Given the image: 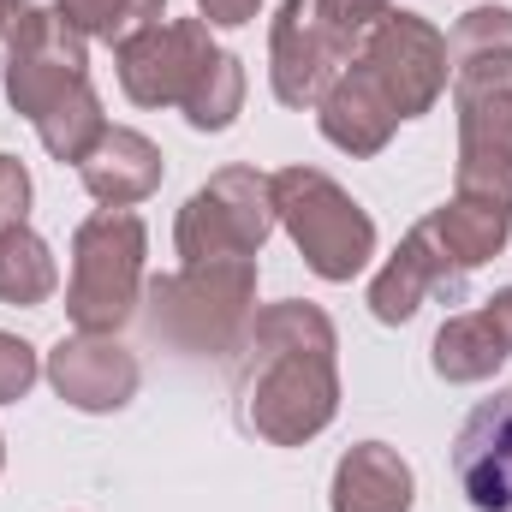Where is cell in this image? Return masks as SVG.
<instances>
[{
	"label": "cell",
	"instance_id": "cell-15",
	"mask_svg": "<svg viewBox=\"0 0 512 512\" xmlns=\"http://www.w3.org/2000/svg\"><path fill=\"white\" fill-rule=\"evenodd\" d=\"M334 512H411L417 501V477L399 459V447L387 441H358L340 465H334Z\"/></svg>",
	"mask_w": 512,
	"mask_h": 512
},
{
	"label": "cell",
	"instance_id": "cell-13",
	"mask_svg": "<svg viewBox=\"0 0 512 512\" xmlns=\"http://www.w3.org/2000/svg\"><path fill=\"white\" fill-rule=\"evenodd\" d=\"M459 292H465V274H453L447 256L423 239V227H411L405 245L393 251V262H387L382 274H376V286H370V310H376V322L399 328L429 298H459Z\"/></svg>",
	"mask_w": 512,
	"mask_h": 512
},
{
	"label": "cell",
	"instance_id": "cell-24",
	"mask_svg": "<svg viewBox=\"0 0 512 512\" xmlns=\"http://www.w3.org/2000/svg\"><path fill=\"white\" fill-rule=\"evenodd\" d=\"M316 12L334 24V36L340 42H364L370 30H376V18H387V0H316Z\"/></svg>",
	"mask_w": 512,
	"mask_h": 512
},
{
	"label": "cell",
	"instance_id": "cell-21",
	"mask_svg": "<svg viewBox=\"0 0 512 512\" xmlns=\"http://www.w3.org/2000/svg\"><path fill=\"white\" fill-rule=\"evenodd\" d=\"M60 12H66V24L78 36H96V42L120 48L137 30L167 18V0H60Z\"/></svg>",
	"mask_w": 512,
	"mask_h": 512
},
{
	"label": "cell",
	"instance_id": "cell-10",
	"mask_svg": "<svg viewBox=\"0 0 512 512\" xmlns=\"http://www.w3.org/2000/svg\"><path fill=\"white\" fill-rule=\"evenodd\" d=\"M352 54L358 48L334 36V24L316 12V0H280L274 36H268V84L286 108H316Z\"/></svg>",
	"mask_w": 512,
	"mask_h": 512
},
{
	"label": "cell",
	"instance_id": "cell-5",
	"mask_svg": "<svg viewBox=\"0 0 512 512\" xmlns=\"http://www.w3.org/2000/svg\"><path fill=\"white\" fill-rule=\"evenodd\" d=\"M274 215L292 233L298 256L310 262V274H322L334 286L364 274L376 256V221L322 167H280L274 173Z\"/></svg>",
	"mask_w": 512,
	"mask_h": 512
},
{
	"label": "cell",
	"instance_id": "cell-25",
	"mask_svg": "<svg viewBox=\"0 0 512 512\" xmlns=\"http://www.w3.org/2000/svg\"><path fill=\"white\" fill-rule=\"evenodd\" d=\"M24 215H30V173L12 155H0V227H24Z\"/></svg>",
	"mask_w": 512,
	"mask_h": 512
},
{
	"label": "cell",
	"instance_id": "cell-22",
	"mask_svg": "<svg viewBox=\"0 0 512 512\" xmlns=\"http://www.w3.org/2000/svg\"><path fill=\"white\" fill-rule=\"evenodd\" d=\"M239 108H245V66H239V54H221L215 72H209V84L191 96L185 120L197 131H227L239 120Z\"/></svg>",
	"mask_w": 512,
	"mask_h": 512
},
{
	"label": "cell",
	"instance_id": "cell-19",
	"mask_svg": "<svg viewBox=\"0 0 512 512\" xmlns=\"http://www.w3.org/2000/svg\"><path fill=\"white\" fill-rule=\"evenodd\" d=\"M54 286H60L54 251L30 227H0V304L36 310V304L54 298Z\"/></svg>",
	"mask_w": 512,
	"mask_h": 512
},
{
	"label": "cell",
	"instance_id": "cell-6",
	"mask_svg": "<svg viewBox=\"0 0 512 512\" xmlns=\"http://www.w3.org/2000/svg\"><path fill=\"white\" fill-rule=\"evenodd\" d=\"M274 227H280V215H274V173L221 167L209 185H197L185 197L179 227H173V251L185 256V262L256 256Z\"/></svg>",
	"mask_w": 512,
	"mask_h": 512
},
{
	"label": "cell",
	"instance_id": "cell-28",
	"mask_svg": "<svg viewBox=\"0 0 512 512\" xmlns=\"http://www.w3.org/2000/svg\"><path fill=\"white\" fill-rule=\"evenodd\" d=\"M30 12V0H0V36H12V24Z\"/></svg>",
	"mask_w": 512,
	"mask_h": 512
},
{
	"label": "cell",
	"instance_id": "cell-2",
	"mask_svg": "<svg viewBox=\"0 0 512 512\" xmlns=\"http://www.w3.org/2000/svg\"><path fill=\"white\" fill-rule=\"evenodd\" d=\"M256 304V256H209L185 262L167 280H149V328L179 352H233L251 328Z\"/></svg>",
	"mask_w": 512,
	"mask_h": 512
},
{
	"label": "cell",
	"instance_id": "cell-17",
	"mask_svg": "<svg viewBox=\"0 0 512 512\" xmlns=\"http://www.w3.org/2000/svg\"><path fill=\"white\" fill-rule=\"evenodd\" d=\"M417 227H423V239H429L435 251L447 256V268H453V274H471V268H483L489 256L507 245V233H512V209L477 203V197H453L447 209L423 215Z\"/></svg>",
	"mask_w": 512,
	"mask_h": 512
},
{
	"label": "cell",
	"instance_id": "cell-4",
	"mask_svg": "<svg viewBox=\"0 0 512 512\" xmlns=\"http://www.w3.org/2000/svg\"><path fill=\"white\" fill-rule=\"evenodd\" d=\"M143 251L149 233L131 209H96L72 233V280L66 316L78 334H120L143 298Z\"/></svg>",
	"mask_w": 512,
	"mask_h": 512
},
{
	"label": "cell",
	"instance_id": "cell-9",
	"mask_svg": "<svg viewBox=\"0 0 512 512\" xmlns=\"http://www.w3.org/2000/svg\"><path fill=\"white\" fill-rule=\"evenodd\" d=\"M221 54L227 48H215L203 18H173V24L161 18L120 42V90L137 108H191Z\"/></svg>",
	"mask_w": 512,
	"mask_h": 512
},
{
	"label": "cell",
	"instance_id": "cell-14",
	"mask_svg": "<svg viewBox=\"0 0 512 512\" xmlns=\"http://www.w3.org/2000/svg\"><path fill=\"white\" fill-rule=\"evenodd\" d=\"M78 167H84V191L102 209H131V203L155 197V185H161V149L131 126H108Z\"/></svg>",
	"mask_w": 512,
	"mask_h": 512
},
{
	"label": "cell",
	"instance_id": "cell-20",
	"mask_svg": "<svg viewBox=\"0 0 512 512\" xmlns=\"http://www.w3.org/2000/svg\"><path fill=\"white\" fill-rule=\"evenodd\" d=\"M102 131H108V120H102V96L84 84V90H72L60 108H48L42 120H36V137H42V149L54 155V161H84L96 143H102Z\"/></svg>",
	"mask_w": 512,
	"mask_h": 512
},
{
	"label": "cell",
	"instance_id": "cell-23",
	"mask_svg": "<svg viewBox=\"0 0 512 512\" xmlns=\"http://www.w3.org/2000/svg\"><path fill=\"white\" fill-rule=\"evenodd\" d=\"M36 376H42L36 346H30V340H18V334H0V405L24 399V393L36 387Z\"/></svg>",
	"mask_w": 512,
	"mask_h": 512
},
{
	"label": "cell",
	"instance_id": "cell-7",
	"mask_svg": "<svg viewBox=\"0 0 512 512\" xmlns=\"http://www.w3.org/2000/svg\"><path fill=\"white\" fill-rule=\"evenodd\" d=\"M352 66L382 90V102L399 114V120H423V114L441 102L447 78H453L447 36H441L429 18L393 12V6H387V18H376V30L358 42Z\"/></svg>",
	"mask_w": 512,
	"mask_h": 512
},
{
	"label": "cell",
	"instance_id": "cell-18",
	"mask_svg": "<svg viewBox=\"0 0 512 512\" xmlns=\"http://www.w3.org/2000/svg\"><path fill=\"white\" fill-rule=\"evenodd\" d=\"M507 358L512 352L501 346V334H495V322L483 310L447 316L441 334H435V346H429V364H435L441 382H489Z\"/></svg>",
	"mask_w": 512,
	"mask_h": 512
},
{
	"label": "cell",
	"instance_id": "cell-3",
	"mask_svg": "<svg viewBox=\"0 0 512 512\" xmlns=\"http://www.w3.org/2000/svg\"><path fill=\"white\" fill-rule=\"evenodd\" d=\"M447 60H453L459 155L512 161V6H471L447 36Z\"/></svg>",
	"mask_w": 512,
	"mask_h": 512
},
{
	"label": "cell",
	"instance_id": "cell-27",
	"mask_svg": "<svg viewBox=\"0 0 512 512\" xmlns=\"http://www.w3.org/2000/svg\"><path fill=\"white\" fill-rule=\"evenodd\" d=\"M483 316L495 322V334H501V346L512 352V286H507V292H495V298L483 304Z\"/></svg>",
	"mask_w": 512,
	"mask_h": 512
},
{
	"label": "cell",
	"instance_id": "cell-1",
	"mask_svg": "<svg viewBox=\"0 0 512 512\" xmlns=\"http://www.w3.org/2000/svg\"><path fill=\"white\" fill-rule=\"evenodd\" d=\"M256 376L245 393V423L274 447L316 441L340 411V370H334V322L328 310L286 298L251 316Z\"/></svg>",
	"mask_w": 512,
	"mask_h": 512
},
{
	"label": "cell",
	"instance_id": "cell-12",
	"mask_svg": "<svg viewBox=\"0 0 512 512\" xmlns=\"http://www.w3.org/2000/svg\"><path fill=\"white\" fill-rule=\"evenodd\" d=\"M453 477L477 512H512V387L483 399L453 441Z\"/></svg>",
	"mask_w": 512,
	"mask_h": 512
},
{
	"label": "cell",
	"instance_id": "cell-29",
	"mask_svg": "<svg viewBox=\"0 0 512 512\" xmlns=\"http://www.w3.org/2000/svg\"><path fill=\"white\" fill-rule=\"evenodd\" d=\"M0 471H6V441H0Z\"/></svg>",
	"mask_w": 512,
	"mask_h": 512
},
{
	"label": "cell",
	"instance_id": "cell-11",
	"mask_svg": "<svg viewBox=\"0 0 512 512\" xmlns=\"http://www.w3.org/2000/svg\"><path fill=\"white\" fill-rule=\"evenodd\" d=\"M42 376L54 382V393L72 411H120V405L137 399V382H143L137 358L114 334H72V340H60L48 352Z\"/></svg>",
	"mask_w": 512,
	"mask_h": 512
},
{
	"label": "cell",
	"instance_id": "cell-8",
	"mask_svg": "<svg viewBox=\"0 0 512 512\" xmlns=\"http://www.w3.org/2000/svg\"><path fill=\"white\" fill-rule=\"evenodd\" d=\"M84 42L90 36H78L60 6L54 12L30 6L6 36V102H12V114H24L36 126L48 108H60L72 90H84L90 84V48Z\"/></svg>",
	"mask_w": 512,
	"mask_h": 512
},
{
	"label": "cell",
	"instance_id": "cell-16",
	"mask_svg": "<svg viewBox=\"0 0 512 512\" xmlns=\"http://www.w3.org/2000/svg\"><path fill=\"white\" fill-rule=\"evenodd\" d=\"M316 120H322V137L334 143V149H346V155H376L387 149V137L399 126V114L382 102V90L346 60V72L328 84V96L316 102Z\"/></svg>",
	"mask_w": 512,
	"mask_h": 512
},
{
	"label": "cell",
	"instance_id": "cell-26",
	"mask_svg": "<svg viewBox=\"0 0 512 512\" xmlns=\"http://www.w3.org/2000/svg\"><path fill=\"white\" fill-rule=\"evenodd\" d=\"M256 6H262V0H197V12H203V24H209V30H215V24H221V30L251 24Z\"/></svg>",
	"mask_w": 512,
	"mask_h": 512
}]
</instances>
